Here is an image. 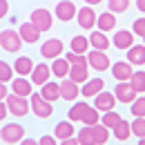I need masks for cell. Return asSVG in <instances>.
Wrapping results in <instances>:
<instances>
[{
	"mask_svg": "<svg viewBox=\"0 0 145 145\" xmlns=\"http://www.w3.org/2000/svg\"><path fill=\"white\" fill-rule=\"evenodd\" d=\"M5 105H7V109H9V114H14V116H18V118L27 116V114L31 112V107H29V98L16 96V94H11V91H9V96L5 98Z\"/></svg>",
	"mask_w": 145,
	"mask_h": 145,
	"instance_id": "cell-1",
	"label": "cell"
},
{
	"mask_svg": "<svg viewBox=\"0 0 145 145\" xmlns=\"http://www.w3.org/2000/svg\"><path fill=\"white\" fill-rule=\"evenodd\" d=\"M29 22L36 27L40 34H45V31H49L52 29V25H54V16H52V11L49 9H34L31 11V16H29Z\"/></svg>",
	"mask_w": 145,
	"mask_h": 145,
	"instance_id": "cell-2",
	"label": "cell"
},
{
	"mask_svg": "<svg viewBox=\"0 0 145 145\" xmlns=\"http://www.w3.org/2000/svg\"><path fill=\"white\" fill-rule=\"evenodd\" d=\"M0 47L9 54H18L22 49V38L14 29H5V31H0Z\"/></svg>",
	"mask_w": 145,
	"mask_h": 145,
	"instance_id": "cell-3",
	"label": "cell"
},
{
	"mask_svg": "<svg viewBox=\"0 0 145 145\" xmlns=\"http://www.w3.org/2000/svg\"><path fill=\"white\" fill-rule=\"evenodd\" d=\"M22 138H25V127L18 125V123H7L0 129V141L7 143V145H16Z\"/></svg>",
	"mask_w": 145,
	"mask_h": 145,
	"instance_id": "cell-4",
	"label": "cell"
},
{
	"mask_svg": "<svg viewBox=\"0 0 145 145\" xmlns=\"http://www.w3.org/2000/svg\"><path fill=\"white\" fill-rule=\"evenodd\" d=\"M29 107H31V112L36 114L38 118H49V116L54 114V105L47 103L38 91H34V94L29 96Z\"/></svg>",
	"mask_w": 145,
	"mask_h": 145,
	"instance_id": "cell-5",
	"label": "cell"
},
{
	"mask_svg": "<svg viewBox=\"0 0 145 145\" xmlns=\"http://www.w3.org/2000/svg\"><path fill=\"white\" fill-rule=\"evenodd\" d=\"M87 65H89L94 72H107L109 67H112V60H109V56L105 52H98V49H91L87 52Z\"/></svg>",
	"mask_w": 145,
	"mask_h": 145,
	"instance_id": "cell-6",
	"label": "cell"
},
{
	"mask_svg": "<svg viewBox=\"0 0 145 145\" xmlns=\"http://www.w3.org/2000/svg\"><path fill=\"white\" fill-rule=\"evenodd\" d=\"M63 52H65V42H63L60 38H49V40H45V42L40 45V56L47 58V60L58 58Z\"/></svg>",
	"mask_w": 145,
	"mask_h": 145,
	"instance_id": "cell-7",
	"label": "cell"
},
{
	"mask_svg": "<svg viewBox=\"0 0 145 145\" xmlns=\"http://www.w3.org/2000/svg\"><path fill=\"white\" fill-rule=\"evenodd\" d=\"M91 107H96L98 112H112V109L116 107V96H114V91L103 89L101 94H96V96H94V105H91Z\"/></svg>",
	"mask_w": 145,
	"mask_h": 145,
	"instance_id": "cell-8",
	"label": "cell"
},
{
	"mask_svg": "<svg viewBox=\"0 0 145 145\" xmlns=\"http://www.w3.org/2000/svg\"><path fill=\"white\" fill-rule=\"evenodd\" d=\"M114 96H116V103H125V105H132V103H134V98H136L138 94L132 89L129 80H123V83H118V85L114 87Z\"/></svg>",
	"mask_w": 145,
	"mask_h": 145,
	"instance_id": "cell-9",
	"label": "cell"
},
{
	"mask_svg": "<svg viewBox=\"0 0 145 145\" xmlns=\"http://www.w3.org/2000/svg\"><path fill=\"white\" fill-rule=\"evenodd\" d=\"M76 11H78V7L74 5L72 0H60V2H56V18L63 20V22H69L72 18H76Z\"/></svg>",
	"mask_w": 145,
	"mask_h": 145,
	"instance_id": "cell-10",
	"label": "cell"
},
{
	"mask_svg": "<svg viewBox=\"0 0 145 145\" xmlns=\"http://www.w3.org/2000/svg\"><path fill=\"white\" fill-rule=\"evenodd\" d=\"M96 18H98V14L91 9L89 5H85V7H80L76 11V20H78V25L83 29H94L96 27Z\"/></svg>",
	"mask_w": 145,
	"mask_h": 145,
	"instance_id": "cell-11",
	"label": "cell"
},
{
	"mask_svg": "<svg viewBox=\"0 0 145 145\" xmlns=\"http://www.w3.org/2000/svg\"><path fill=\"white\" fill-rule=\"evenodd\" d=\"M49 78H52V69H49L47 63H38L36 67H34V72L29 74V80H31L34 87H42Z\"/></svg>",
	"mask_w": 145,
	"mask_h": 145,
	"instance_id": "cell-12",
	"label": "cell"
},
{
	"mask_svg": "<svg viewBox=\"0 0 145 145\" xmlns=\"http://www.w3.org/2000/svg\"><path fill=\"white\" fill-rule=\"evenodd\" d=\"M9 91H11V94H16V96H25V98H29V96L34 94V85H31V80H29V78L18 76V78H14V80H11Z\"/></svg>",
	"mask_w": 145,
	"mask_h": 145,
	"instance_id": "cell-13",
	"label": "cell"
},
{
	"mask_svg": "<svg viewBox=\"0 0 145 145\" xmlns=\"http://www.w3.org/2000/svg\"><path fill=\"white\" fill-rule=\"evenodd\" d=\"M112 76L118 80V83H123V80H129L132 78V74H134V67L125 63V60H116V63H112Z\"/></svg>",
	"mask_w": 145,
	"mask_h": 145,
	"instance_id": "cell-14",
	"label": "cell"
},
{
	"mask_svg": "<svg viewBox=\"0 0 145 145\" xmlns=\"http://www.w3.org/2000/svg\"><path fill=\"white\" fill-rule=\"evenodd\" d=\"M58 85H60V98H63V101H69V103H72V101H76V98L80 96V85H76L69 78H63Z\"/></svg>",
	"mask_w": 145,
	"mask_h": 145,
	"instance_id": "cell-15",
	"label": "cell"
},
{
	"mask_svg": "<svg viewBox=\"0 0 145 145\" xmlns=\"http://www.w3.org/2000/svg\"><path fill=\"white\" fill-rule=\"evenodd\" d=\"M103 89H105L103 78H89V80H85V83L80 85V94H83L85 98H94L96 94H101Z\"/></svg>",
	"mask_w": 145,
	"mask_h": 145,
	"instance_id": "cell-16",
	"label": "cell"
},
{
	"mask_svg": "<svg viewBox=\"0 0 145 145\" xmlns=\"http://www.w3.org/2000/svg\"><path fill=\"white\" fill-rule=\"evenodd\" d=\"M112 45L116 47V49H129L132 45H134V34L129 31V29H118L114 38H112Z\"/></svg>",
	"mask_w": 145,
	"mask_h": 145,
	"instance_id": "cell-17",
	"label": "cell"
},
{
	"mask_svg": "<svg viewBox=\"0 0 145 145\" xmlns=\"http://www.w3.org/2000/svg\"><path fill=\"white\" fill-rule=\"evenodd\" d=\"M14 74H18V76H29V74L34 72V60L29 58V56H16V60H14Z\"/></svg>",
	"mask_w": 145,
	"mask_h": 145,
	"instance_id": "cell-18",
	"label": "cell"
},
{
	"mask_svg": "<svg viewBox=\"0 0 145 145\" xmlns=\"http://www.w3.org/2000/svg\"><path fill=\"white\" fill-rule=\"evenodd\" d=\"M18 34H20V38H22V42H29V45H36L38 40H40V31H38L31 22H22L18 27Z\"/></svg>",
	"mask_w": 145,
	"mask_h": 145,
	"instance_id": "cell-19",
	"label": "cell"
},
{
	"mask_svg": "<svg viewBox=\"0 0 145 145\" xmlns=\"http://www.w3.org/2000/svg\"><path fill=\"white\" fill-rule=\"evenodd\" d=\"M109 45H112V40L107 38V34L105 31H91L89 34V47L91 49H98V52H107Z\"/></svg>",
	"mask_w": 145,
	"mask_h": 145,
	"instance_id": "cell-20",
	"label": "cell"
},
{
	"mask_svg": "<svg viewBox=\"0 0 145 145\" xmlns=\"http://www.w3.org/2000/svg\"><path fill=\"white\" fill-rule=\"evenodd\" d=\"M69 63H67V58H63V56H58V58H54L52 60V65H49V69H52V76H56V78H67L69 76Z\"/></svg>",
	"mask_w": 145,
	"mask_h": 145,
	"instance_id": "cell-21",
	"label": "cell"
},
{
	"mask_svg": "<svg viewBox=\"0 0 145 145\" xmlns=\"http://www.w3.org/2000/svg\"><path fill=\"white\" fill-rule=\"evenodd\" d=\"M76 136V127L72 125V121L67 118V121H60L54 129V138L56 141H67V138H72Z\"/></svg>",
	"mask_w": 145,
	"mask_h": 145,
	"instance_id": "cell-22",
	"label": "cell"
},
{
	"mask_svg": "<svg viewBox=\"0 0 145 145\" xmlns=\"http://www.w3.org/2000/svg\"><path fill=\"white\" fill-rule=\"evenodd\" d=\"M127 63L134 67H143L145 65V45H132L127 49Z\"/></svg>",
	"mask_w": 145,
	"mask_h": 145,
	"instance_id": "cell-23",
	"label": "cell"
},
{
	"mask_svg": "<svg viewBox=\"0 0 145 145\" xmlns=\"http://www.w3.org/2000/svg\"><path fill=\"white\" fill-rule=\"evenodd\" d=\"M67 78L74 80L76 85H83L85 80H89V65H72Z\"/></svg>",
	"mask_w": 145,
	"mask_h": 145,
	"instance_id": "cell-24",
	"label": "cell"
},
{
	"mask_svg": "<svg viewBox=\"0 0 145 145\" xmlns=\"http://www.w3.org/2000/svg\"><path fill=\"white\" fill-rule=\"evenodd\" d=\"M96 27H98V31H114L116 29V14H112V11H103L98 18H96Z\"/></svg>",
	"mask_w": 145,
	"mask_h": 145,
	"instance_id": "cell-25",
	"label": "cell"
},
{
	"mask_svg": "<svg viewBox=\"0 0 145 145\" xmlns=\"http://www.w3.org/2000/svg\"><path fill=\"white\" fill-rule=\"evenodd\" d=\"M38 94H40V96H42L47 103H52V105H54L56 101L60 98V85H58V83H52V80H47V83L42 85V89L38 91Z\"/></svg>",
	"mask_w": 145,
	"mask_h": 145,
	"instance_id": "cell-26",
	"label": "cell"
},
{
	"mask_svg": "<svg viewBox=\"0 0 145 145\" xmlns=\"http://www.w3.org/2000/svg\"><path fill=\"white\" fill-rule=\"evenodd\" d=\"M69 52H74V54H87L89 52V38L87 36H72Z\"/></svg>",
	"mask_w": 145,
	"mask_h": 145,
	"instance_id": "cell-27",
	"label": "cell"
},
{
	"mask_svg": "<svg viewBox=\"0 0 145 145\" xmlns=\"http://www.w3.org/2000/svg\"><path fill=\"white\" fill-rule=\"evenodd\" d=\"M89 129H91V136H94V143L96 145H105L109 141V129L105 125L96 123V125H89Z\"/></svg>",
	"mask_w": 145,
	"mask_h": 145,
	"instance_id": "cell-28",
	"label": "cell"
},
{
	"mask_svg": "<svg viewBox=\"0 0 145 145\" xmlns=\"http://www.w3.org/2000/svg\"><path fill=\"white\" fill-rule=\"evenodd\" d=\"M121 121H123V118H121V114H118V112H114V109H112V112H103V114H101V125H105L107 129H114V127L118 125Z\"/></svg>",
	"mask_w": 145,
	"mask_h": 145,
	"instance_id": "cell-29",
	"label": "cell"
},
{
	"mask_svg": "<svg viewBox=\"0 0 145 145\" xmlns=\"http://www.w3.org/2000/svg\"><path fill=\"white\" fill-rule=\"evenodd\" d=\"M87 107H89V105H87V103H83V101H80V103H74V107L69 109L67 118H69L72 123H80V121H83V116H85V112H87Z\"/></svg>",
	"mask_w": 145,
	"mask_h": 145,
	"instance_id": "cell-30",
	"label": "cell"
},
{
	"mask_svg": "<svg viewBox=\"0 0 145 145\" xmlns=\"http://www.w3.org/2000/svg\"><path fill=\"white\" fill-rule=\"evenodd\" d=\"M112 132H114V136H116L118 141H123V143H125L127 138L132 136V125H129L127 121H121V123H118V125L114 127Z\"/></svg>",
	"mask_w": 145,
	"mask_h": 145,
	"instance_id": "cell-31",
	"label": "cell"
},
{
	"mask_svg": "<svg viewBox=\"0 0 145 145\" xmlns=\"http://www.w3.org/2000/svg\"><path fill=\"white\" fill-rule=\"evenodd\" d=\"M129 85H132V89L141 96L145 91V72H134L132 78H129Z\"/></svg>",
	"mask_w": 145,
	"mask_h": 145,
	"instance_id": "cell-32",
	"label": "cell"
},
{
	"mask_svg": "<svg viewBox=\"0 0 145 145\" xmlns=\"http://www.w3.org/2000/svg\"><path fill=\"white\" fill-rule=\"evenodd\" d=\"M83 125H96V123H101V112L96 107H87V112H85V116H83V121H80Z\"/></svg>",
	"mask_w": 145,
	"mask_h": 145,
	"instance_id": "cell-33",
	"label": "cell"
},
{
	"mask_svg": "<svg viewBox=\"0 0 145 145\" xmlns=\"http://www.w3.org/2000/svg\"><path fill=\"white\" fill-rule=\"evenodd\" d=\"M76 141H78L80 145H96V143H94V136H91V129L87 125L80 127V129L76 132Z\"/></svg>",
	"mask_w": 145,
	"mask_h": 145,
	"instance_id": "cell-34",
	"label": "cell"
},
{
	"mask_svg": "<svg viewBox=\"0 0 145 145\" xmlns=\"http://www.w3.org/2000/svg\"><path fill=\"white\" fill-rule=\"evenodd\" d=\"M129 109H132L134 118H145V96H136Z\"/></svg>",
	"mask_w": 145,
	"mask_h": 145,
	"instance_id": "cell-35",
	"label": "cell"
},
{
	"mask_svg": "<svg viewBox=\"0 0 145 145\" xmlns=\"http://www.w3.org/2000/svg\"><path fill=\"white\" fill-rule=\"evenodd\" d=\"M107 7L112 14H125L129 9V0H107Z\"/></svg>",
	"mask_w": 145,
	"mask_h": 145,
	"instance_id": "cell-36",
	"label": "cell"
},
{
	"mask_svg": "<svg viewBox=\"0 0 145 145\" xmlns=\"http://www.w3.org/2000/svg\"><path fill=\"white\" fill-rule=\"evenodd\" d=\"M11 80H14V67L0 60V83H11Z\"/></svg>",
	"mask_w": 145,
	"mask_h": 145,
	"instance_id": "cell-37",
	"label": "cell"
},
{
	"mask_svg": "<svg viewBox=\"0 0 145 145\" xmlns=\"http://www.w3.org/2000/svg\"><path fill=\"white\" fill-rule=\"evenodd\" d=\"M129 125H132V134L136 138L145 136V118H134V123H129Z\"/></svg>",
	"mask_w": 145,
	"mask_h": 145,
	"instance_id": "cell-38",
	"label": "cell"
},
{
	"mask_svg": "<svg viewBox=\"0 0 145 145\" xmlns=\"http://www.w3.org/2000/svg\"><path fill=\"white\" fill-rule=\"evenodd\" d=\"M65 58H67L69 65H87V56L85 54H74V52H69Z\"/></svg>",
	"mask_w": 145,
	"mask_h": 145,
	"instance_id": "cell-39",
	"label": "cell"
},
{
	"mask_svg": "<svg viewBox=\"0 0 145 145\" xmlns=\"http://www.w3.org/2000/svg\"><path fill=\"white\" fill-rule=\"evenodd\" d=\"M132 34L145 38V18H136V20H134V25H132Z\"/></svg>",
	"mask_w": 145,
	"mask_h": 145,
	"instance_id": "cell-40",
	"label": "cell"
},
{
	"mask_svg": "<svg viewBox=\"0 0 145 145\" xmlns=\"http://www.w3.org/2000/svg\"><path fill=\"white\" fill-rule=\"evenodd\" d=\"M38 145H58V143H56V138L52 136V134H45V136L38 138Z\"/></svg>",
	"mask_w": 145,
	"mask_h": 145,
	"instance_id": "cell-41",
	"label": "cell"
},
{
	"mask_svg": "<svg viewBox=\"0 0 145 145\" xmlns=\"http://www.w3.org/2000/svg\"><path fill=\"white\" fill-rule=\"evenodd\" d=\"M9 14V0H0V20Z\"/></svg>",
	"mask_w": 145,
	"mask_h": 145,
	"instance_id": "cell-42",
	"label": "cell"
},
{
	"mask_svg": "<svg viewBox=\"0 0 145 145\" xmlns=\"http://www.w3.org/2000/svg\"><path fill=\"white\" fill-rule=\"evenodd\" d=\"M9 96V87H7V83H0V101H5Z\"/></svg>",
	"mask_w": 145,
	"mask_h": 145,
	"instance_id": "cell-43",
	"label": "cell"
},
{
	"mask_svg": "<svg viewBox=\"0 0 145 145\" xmlns=\"http://www.w3.org/2000/svg\"><path fill=\"white\" fill-rule=\"evenodd\" d=\"M7 114H9V109H7V105H5V101H0V121H5Z\"/></svg>",
	"mask_w": 145,
	"mask_h": 145,
	"instance_id": "cell-44",
	"label": "cell"
},
{
	"mask_svg": "<svg viewBox=\"0 0 145 145\" xmlns=\"http://www.w3.org/2000/svg\"><path fill=\"white\" fill-rule=\"evenodd\" d=\"M18 145H38V141H36V138H22Z\"/></svg>",
	"mask_w": 145,
	"mask_h": 145,
	"instance_id": "cell-45",
	"label": "cell"
},
{
	"mask_svg": "<svg viewBox=\"0 0 145 145\" xmlns=\"http://www.w3.org/2000/svg\"><path fill=\"white\" fill-rule=\"evenodd\" d=\"M60 145H80V143L76 141V136H72V138H67V141H60Z\"/></svg>",
	"mask_w": 145,
	"mask_h": 145,
	"instance_id": "cell-46",
	"label": "cell"
},
{
	"mask_svg": "<svg viewBox=\"0 0 145 145\" xmlns=\"http://www.w3.org/2000/svg\"><path fill=\"white\" fill-rule=\"evenodd\" d=\"M136 7H138L141 14H145V0H136Z\"/></svg>",
	"mask_w": 145,
	"mask_h": 145,
	"instance_id": "cell-47",
	"label": "cell"
},
{
	"mask_svg": "<svg viewBox=\"0 0 145 145\" xmlns=\"http://www.w3.org/2000/svg\"><path fill=\"white\" fill-rule=\"evenodd\" d=\"M98 2H103V0H85V5H89V7H94V5H98Z\"/></svg>",
	"mask_w": 145,
	"mask_h": 145,
	"instance_id": "cell-48",
	"label": "cell"
},
{
	"mask_svg": "<svg viewBox=\"0 0 145 145\" xmlns=\"http://www.w3.org/2000/svg\"><path fill=\"white\" fill-rule=\"evenodd\" d=\"M138 145H145V136H143V138H138Z\"/></svg>",
	"mask_w": 145,
	"mask_h": 145,
	"instance_id": "cell-49",
	"label": "cell"
},
{
	"mask_svg": "<svg viewBox=\"0 0 145 145\" xmlns=\"http://www.w3.org/2000/svg\"><path fill=\"white\" fill-rule=\"evenodd\" d=\"M143 45H145V38H143Z\"/></svg>",
	"mask_w": 145,
	"mask_h": 145,
	"instance_id": "cell-50",
	"label": "cell"
}]
</instances>
